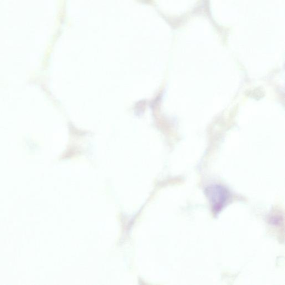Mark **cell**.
I'll use <instances>...</instances> for the list:
<instances>
[{"label": "cell", "mask_w": 285, "mask_h": 285, "mask_svg": "<svg viewBox=\"0 0 285 285\" xmlns=\"http://www.w3.org/2000/svg\"><path fill=\"white\" fill-rule=\"evenodd\" d=\"M205 192L215 214H218L223 210L231 197L229 189L220 184L209 185Z\"/></svg>", "instance_id": "cell-1"}]
</instances>
